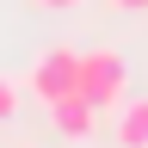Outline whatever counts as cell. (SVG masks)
Listing matches in <instances>:
<instances>
[{"instance_id":"1","label":"cell","mask_w":148,"mask_h":148,"mask_svg":"<svg viewBox=\"0 0 148 148\" xmlns=\"http://www.w3.org/2000/svg\"><path fill=\"white\" fill-rule=\"evenodd\" d=\"M80 99H92L99 111L130 99V68H123L117 49H92V56H80Z\"/></svg>"},{"instance_id":"5","label":"cell","mask_w":148,"mask_h":148,"mask_svg":"<svg viewBox=\"0 0 148 148\" xmlns=\"http://www.w3.org/2000/svg\"><path fill=\"white\" fill-rule=\"evenodd\" d=\"M12 111H18V86L0 74V123H12Z\"/></svg>"},{"instance_id":"4","label":"cell","mask_w":148,"mask_h":148,"mask_svg":"<svg viewBox=\"0 0 148 148\" xmlns=\"http://www.w3.org/2000/svg\"><path fill=\"white\" fill-rule=\"evenodd\" d=\"M111 136H117V148H148V92L117 105V117H111Z\"/></svg>"},{"instance_id":"6","label":"cell","mask_w":148,"mask_h":148,"mask_svg":"<svg viewBox=\"0 0 148 148\" xmlns=\"http://www.w3.org/2000/svg\"><path fill=\"white\" fill-rule=\"evenodd\" d=\"M117 12H148V0H111Z\"/></svg>"},{"instance_id":"2","label":"cell","mask_w":148,"mask_h":148,"mask_svg":"<svg viewBox=\"0 0 148 148\" xmlns=\"http://www.w3.org/2000/svg\"><path fill=\"white\" fill-rule=\"evenodd\" d=\"M68 92H80V56L56 43V49H43L31 62V99L56 105V99H68Z\"/></svg>"},{"instance_id":"3","label":"cell","mask_w":148,"mask_h":148,"mask_svg":"<svg viewBox=\"0 0 148 148\" xmlns=\"http://www.w3.org/2000/svg\"><path fill=\"white\" fill-rule=\"evenodd\" d=\"M49 123H56V136L86 142L92 130H99V105H92V99H80V92H68V99H56V105H49Z\"/></svg>"},{"instance_id":"7","label":"cell","mask_w":148,"mask_h":148,"mask_svg":"<svg viewBox=\"0 0 148 148\" xmlns=\"http://www.w3.org/2000/svg\"><path fill=\"white\" fill-rule=\"evenodd\" d=\"M37 6H56V12H68V6H80V0H37Z\"/></svg>"}]
</instances>
